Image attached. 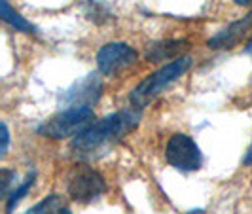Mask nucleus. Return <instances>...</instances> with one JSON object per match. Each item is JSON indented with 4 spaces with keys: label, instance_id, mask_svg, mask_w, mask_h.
I'll return each instance as SVG.
<instances>
[{
    "label": "nucleus",
    "instance_id": "nucleus-1",
    "mask_svg": "<svg viewBox=\"0 0 252 214\" xmlns=\"http://www.w3.org/2000/svg\"><path fill=\"white\" fill-rule=\"evenodd\" d=\"M140 122L139 108H127L122 112L110 114L99 122L91 123L88 129H84L80 135H76L72 140V150L78 157L91 159L99 155L102 150L110 148L114 142L129 135Z\"/></svg>",
    "mask_w": 252,
    "mask_h": 214
},
{
    "label": "nucleus",
    "instance_id": "nucleus-2",
    "mask_svg": "<svg viewBox=\"0 0 252 214\" xmlns=\"http://www.w3.org/2000/svg\"><path fill=\"white\" fill-rule=\"evenodd\" d=\"M191 68V57L189 55H182L178 59H173L171 63H167L161 66L159 70L148 74V78H144L137 88L131 91V104L135 108H144L148 102L158 97L167 86H171L173 82H177L180 76H184Z\"/></svg>",
    "mask_w": 252,
    "mask_h": 214
},
{
    "label": "nucleus",
    "instance_id": "nucleus-3",
    "mask_svg": "<svg viewBox=\"0 0 252 214\" xmlns=\"http://www.w3.org/2000/svg\"><path fill=\"white\" fill-rule=\"evenodd\" d=\"M93 120H95V114L91 110V106H70L63 112L55 114L48 122H44L38 127V135L55 140L76 137L84 129H88Z\"/></svg>",
    "mask_w": 252,
    "mask_h": 214
},
{
    "label": "nucleus",
    "instance_id": "nucleus-4",
    "mask_svg": "<svg viewBox=\"0 0 252 214\" xmlns=\"http://www.w3.org/2000/svg\"><path fill=\"white\" fill-rule=\"evenodd\" d=\"M66 191L72 201L91 203L106 191V182L89 165H74L66 177Z\"/></svg>",
    "mask_w": 252,
    "mask_h": 214
},
{
    "label": "nucleus",
    "instance_id": "nucleus-5",
    "mask_svg": "<svg viewBox=\"0 0 252 214\" xmlns=\"http://www.w3.org/2000/svg\"><path fill=\"white\" fill-rule=\"evenodd\" d=\"M165 159L173 169L182 173L199 171L203 163L201 150L197 142L186 133H175L165 146Z\"/></svg>",
    "mask_w": 252,
    "mask_h": 214
},
{
    "label": "nucleus",
    "instance_id": "nucleus-6",
    "mask_svg": "<svg viewBox=\"0 0 252 214\" xmlns=\"http://www.w3.org/2000/svg\"><path fill=\"white\" fill-rule=\"evenodd\" d=\"M139 61V53L126 42H110L97 51V68L104 76H116Z\"/></svg>",
    "mask_w": 252,
    "mask_h": 214
},
{
    "label": "nucleus",
    "instance_id": "nucleus-7",
    "mask_svg": "<svg viewBox=\"0 0 252 214\" xmlns=\"http://www.w3.org/2000/svg\"><path fill=\"white\" fill-rule=\"evenodd\" d=\"M102 93V82L97 74H88L78 80L72 88H68L63 95V104L68 106H89L99 101Z\"/></svg>",
    "mask_w": 252,
    "mask_h": 214
},
{
    "label": "nucleus",
    "instance_id": "nucleus-8",
    "mask_svg": "<svg viewBox=\"0 0 252 214\" xmlns=\"http://www.w3.org/2000/svg\"><path fill=\"white\" fill-rule=\"evenodd\" d=\"M252 31V12L247 13V15H243L241 19L237 21H233V23H229L226 29H222L220 32H216L215 36L211 38L207 44H209V48H213V50H231V48H235L237 44H239L243 36Z\"/></svg>",
    "mask_w": 252,
    "mask_h": 214
},
{
    "label": "nucleus",
    "instance_id": "nucleus-9",
    "mask_svg": "<svg viewBox=\"0 0 252 214\" xmlns=\"http://www.w3.org/2000/svg\"><path fill=\"white\" fill-rule=\"evenodd\" d=\"M188 40H163V42H156L150 44L146 50V59L152 63H159V61H169V59H178L182 57V53L188 50Z\"/></svg>",
    "mask_w": 252,
    "mask_h": 214
},
{
    "label": "nucleus",
    "instance_id": "nucleus-10",
    "mask_svg": "<svg viewBox=\"0 0 252 214\" xmlns=\"http://www.w3.org/2000/svg\"><path fill=\"white\" fill-rule=\"evenodd\" d=\"M0 17L4 23H8L10 27H13L15 31L21 32H36V27L32 25L31 21H27L25 17L19 12H15L8 0H0Z\"/></svg>",
    "mask_w": 252,
    "mask_h": 214
},
{
    "label": "nucleus",
    "instance_id": "nucleus-11",
    "mask_svg": "<svg viewBox=\"0 0 252 214\" xmlns=\"http://www.w3.org/2000/svg\"><path fill=\"white\" fill-rule=\"evenodd\" d=\"M25 214H70V211L63 205L59 195H50L44 201L34 205L31 211H27Z\"/></svg>",
    "mask_w": 252,
    "mask_h": 214
},
{
    "label": "nucleus",
    "instance_id": "nucleus-12",
    "mask_svg": "<svg viewBox=\"0 0 252 214\" xmlns=\"http://www.w3.org/2000/svg\"><path fill=\"white\" fill-rule=\"evenodd\" d=\"M34 178H36V175H34V173H31V175H27V178L23 180V184H19L17 188H13L12 193L6 197V213L8 214L13 213V209H15V207L19 205V201L27 195V191L32 188Z\"/></svg>",
    "mask_w": 252,
    "mask_h": 214
},
{
    "label": "nucleus",
    "instance_id": "nucleus-13",
    "mask_svg": "<svg viewBox=\"0 0 252 214\" xmlns=\"http://www.w3.org/2000/svg\"><path fill=\"white\" fill-rule=\"evenodd\" d=\"M8 144H10V131H8V125H6V123H2V146H0V157L6 155Z\"/></svg>",
    "mask_w": 252,
    "mask_h": 214
},
{
    "label": "nucleus",
    "instance_id": "nucleus-14",
    "mask_svg": "<svg viewBox=\"0 0 252 214\" xmlns=\"http://www.w3.org/2000/svg\"><path fill=\"white\" fill-rule=\"evenodd\" d=\"M243 165H247V167H251L252 165V144L249 146V150H247L245 157H243Z\"/></svg>",
    "mask_w": 252,
    "mask_h": 214
},
{
    "label": "nucleus",
    "instance_id": "nucleus-15",
    "mask_svg": "<svg viewBox=\"0 0 252 214\" xmlns=\"http://www.w3.org/2000/svg\"><path fill=\"white\" fill-rule=\"evenodd\" d=\"M245 53H247V55H251V57H252V38L249 40V44L245 46Z\"/></svg>",
    "mask_w": 252,
    "mask_h": 214
},
{
    "label": "nucleus",
    "instance_id": "nucleus-16",
    "mask_svg": "<svg viewBox=\"0 0 252 214\" xmlns=\"http://www.w3.org/2000/svg\"><path fill=\"white\" fill-rule=\"evenodd\" d=\"M237 6H249V4H252V0H233Z\"/></svg>",
    "mask_w": 252,
    "mask_h": 214
},
{
    "label": "nucleus",
    "instance_id": "nucleus-17",
    "mask_svg": "<svg viewBox=\"0 0 252 214\" xmlns=\"http://www.w3.org/2000/svg\"><path fill=\"white\" fill-rule=\"evenodd\" d=\"M186 214H205V211L203 209H193V211H188Z\"/></svg>",
    "mask_w": 252,
    "mask_h": 214
}]
</instances>
